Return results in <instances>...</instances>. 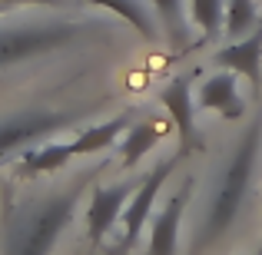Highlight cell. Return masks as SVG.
Returning <instances> with one entry per match:
<instances>
[{"label": "cell", "instance_id": "1", "mask_svg": "<svg viewBox=\"0 0 262 255\" xmlns=\"http://www.w3.org/2000/svg\"><path fill=\"white\" fill-rule=\"evenodd\" d=\"M259 149H262V109L249 120V126L243 129V136H239L236 146H232L226 166L219 169V176L209 182V192H206V199H203V212H199V222H196V229H192L189 255H206L212 245L223 242V236L232 229L246 196H249L252 176H256V163H259Z\"/></svg>", "mask_w": 262, "mask_h": 255}, {"label": "cell", "instance_id": "2", "mask_svg": "<svg viewBox=\"0 0 262 255\" xmlns=\"http://www.w3.org/2000/svg\"><path fill=\"white\" fill-rule=\"evenodd\" d=\"M83 182L40 199H13L0 216V255H50L73 222Z\"/></svg>", "mask_w": 262, "mask_h": 255}, {"label": "cell", "instance_id": "3", "mask_svg": "<svg viewBox=\"0 0 262 255\" xmlns=\"http://www.w3.org/2000/svg\"><path fill=\"white\" fill-rule=\"evenodd\" d=\"M83 33H86V24H80V20H40V24L0 27V66H13L20 60L43 57L50 50L73 43Z\"/></svg>", "mask_w": 262, "mask_h": 255}, {"label": "cell", "instance_id": "4", "mask_svg": "<svg viewBox=\"0 0 262 255\" xmlns=\"http://www.w3.org/2000/svg\"><path fill=\"white\" fill-rule=\"evenodd\" d=\"M179 159H183V153L169 156L166 163H160L156 169H149V172H146V179H143V182L133 189V196H129V202H126V212H123V222H120V225H123L120 252H129V249H133V242L140 239L143 225L149 222L156 199H160V192H163V186H166V179L173 176V169L179 166Z\"/></svg>", "mask_w": 262, "mask_h": 255}, {"label": "cell", "instance_id": "5", "mask_svg": "<svg viewBox=\"0 0 262 255\" xmlns=\"http://www.w3.org/2000/svg\"><path fill=\"white\" fill-rule=\"evenodd\" d=\"M70 113H47V109H33V113H13L0 123V156L13 153V149L27 146V143H40L50 133L70 126Z\"/></svg>", "mask_w": 262, "mask_h": 255}, {"label": "cell", "instance_id": "6", "mask_svg": "<svg viewBox=\"0 0 262 255\" xmlns=\"http://www.w3.org/2000/svg\"><path fill=\"white\" fill-rule=\"evenodd\" d=\"M133 196V186L120 182V186H100L90 199V209H86V232H90V242L100 245L103 239H110V232L123 222V212H126V202Z\"/></svg>", "mask_w": 262, "mask_h": 255}, {"label": "cell", "instance_id": "7", "mask_svg": "<svg viewBox=\"0 0 262 255\" xmlns=\"http://www.w3.org/2000/svg\"><path fill=\"white\" fill-rule=\"evenodd\" d=\"M196 103H199V109L219 113L223 120H239L246 113V100L239 93V73L219 70L209 80H203V86L196 89Z\"/></svg>", "mask_w": 262, "mask_h": 255}, {"label": "cell", "instance_id": "8", "mask_svg": "<svg viewBox=\"0 0 262 255\" xmlns=\"http://www.w3.org/2000/svg\"><path fill=\"white\" fill-rule=\"evenodd\" d=\"M160 103H163V109L169 113V120L176 123L179 140H183V149L199 146V129H196V106H199V103L192 100L189 80H186V77L169 80V83L160 89Z\"/></svg>", "mask_w": 262, "mask_h": 255}, {"label": "cell", "instance_id": "9", "mask_svg": "<svg viewBox=\"0 0 262 255\" xmlns=\"http://www.w3.org/2000/svg\"><path fill=\"white\" fill-rule=\"evenodd\" d=\"M216 63H223V70H232L243 80H249L252 86H259L262 83V24L252 33L226 43L216 53Z\"/></svg>", "mask_w": 262, "mask_h": 255}, {"label": "cell", "instance_id": "10", "mask_svg": "<svg viewBox=\"0 0 262 255\" xmlns=\"http://www.w3.org/2000/svg\"><path fill=\"white\" fill-rule=\"evenodd\" d=\"M189 189H192V186L186 182L183 189H179L176 196L153 216V225H149V255H176L179 222H183L186 202H189Z\"/></svg>", "mask_w": 262, "mask_h": 255}, {"label": "cell", "instance_id": "11", "mask_svg": "<svg viewBox=\"0 0 262 255\" xmlns=\"http://www.w3.org/2000/svg\"><path fill=\"white\" fill-rule=\"evenodd\" d=\"M73 143H40V146L27 149L17 159V176L33 179V176H47V172L63 169L73 159Z\"/></svg>", "mask_w": 262, "mask_h": 255}, {"label": "cell", "instance_id": "12", "mask_svg": "<svg viewBox=\"0 0 262 255\" xmlns=\"http://www.w3.org/2000/svg\"><path fill=\"white\" fill-rule=\"evenodd\" d=\"M129 126H133L129 113L113 116V120H106V123H96V126L83 129V133L73 140V153L77 156H93V153H100V149H110L113 143H120L123 136H126Z\"/></svg>", "mask_w": 262, "mask_h": 255}, {"label": "cell", "instance_id": "13", "mask_svg": "<svg viewBox=\"0 0 262 255\" xmlns=\"http://www.w3.org/2000/svg\"><path fill=\"white\" fill-rule=\"evenodd\" d=\"M86 4L100 7V10H110V13H116V17H123L129 27H136L146 40L160 33V17H156V10H149L143 0H86Z\"/></svg>", "mask_w": 262, "mask_h": 255}, {"label": "cell", "instance_id": "14", "mask_svg": "<svg viewBox=\"0 0 262 255\" xmlns=\"http://www.w3.org/2000/svg\"><path fill=\"white\" fill-rule=\"evenodd\" d=\"M156 143H163V126L153 120H140L126 129V136L120 140V149H123V166H136L149 149H156Z\"/></svg>", "mask_w": 262, "mask_h": 255}, {"label": "cell", "instance_id": "15", "mask_svg": "<svg viewBox=\"0 0 262 255\" xmlns=\"http://www.w3.org/2000/svg\"><path fill=\"white\" fill-rule=\"evenodd\" d=\"M189 17L203 40H216L226 30V0H189Z\"/></svg>", "mask_w": 262, "mask_h": 255}, {"label": "cell", "instance_id": "16", "mask_svg": "<svg viewBox=\"0 0 262 255\" xmlns=\"http://www.w3.org/2000/svg\"><path fill=\"white\" fill-rule=\"evenodd\" d=\"M160 17L163 30L169 33L176 47H186V10H183V0H149Z\"/></svg>", "mask_w": 262, "mask_h": 255}, {"label": "cell", "instance_id": "17", "mask_svg": "<svg viewBox=\"0 0 262 255\" xmlns=\"http://www.w3.org/2000/svg\"><path fill=\"white\" fill-rule=\"evenodd\" d=\"M256 0H226V37L239 40L256 27Z\"/></svg>", "mask_w": 262, "mask_h": 255}, {"label": "cell", "instance_id": "18", "mask_svg": "<svg viewBox=\"0 0 262 255\" xmlns=\"http://www.w3.org/2000/svg\"><path fill=\"white\" fill-rule=\"evenodd\" d=\"M0 4L13 7V4H33V7H57L60 0H0Z\"/></svg>", "mask_w": 262, "mask_h": 255}, {"label": "cell", "instance_id": "19", "mask_svg": "<svg viewBox=\"0 0 262 255\" xmlns=\"http://www.w3.org/2000/svg\"><path fill=\"white\" fill-rule=\"evenodd\" d=\"M0 13H7V4H0Z\"/></svg>", "mask_w": 262, "mask_h": 255}, {"label": "cell", "instance_id": "20", "mask_svg": "<svg viewBox=\"0 0 262 255\" xmlns=\"http://www.w3.org/2000/svg\"><path fill=\"white\" fill-rule=\"evenodd\" d=\"M256 255H262V249H259V252H256Z\"/></svg>", "mask_w": 262, "mask_h": 255}]
</instances>
